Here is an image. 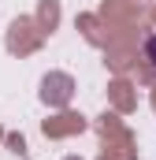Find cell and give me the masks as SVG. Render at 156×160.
<instances>
[{"label": "cell", "instance_id": "1", "mask_svg": "<svg viewBox=\"0 0 156 160\" xmlns=\"http://www.w3.org/2000/svg\"><path fill=\"white\" fill-rule=\"evenodd\" d=\"M145 56H149V63L156 67V34H153L149 41H145Z\"/></svg>", "mask_w": 156, "mask_h": 160}]
</instances>
